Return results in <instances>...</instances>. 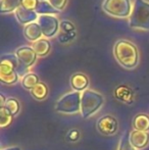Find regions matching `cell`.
<instances>
[{
    "label": "cell",
    "instance_id": "cell-1",
    "mask_svg": "<svg viewBox=\"0 0 149 150\" xmlns=\"http://www.w3.org/2000/svg\"><path fill=\"white\" fill-rule=\"evenodd\" d=\"M113 55L117 62L128 69H135L139 63V51L133 42L126 39L117 41L113 46Z\"/></svg>",
    "mask_w": 149,
    "mask_h": 150
},
{
    "label": "cell",
    "instance_id": "cell-2",
    "mask_svg": "<svg viewBox=\"0 0 149 150\" xmlns=\"http://www.w3.org/2000/svg\"><path fill=\"white\" fill-rule=\"evenodd\" d=\"M104 96L98 91L87 89L82 92L81 117L84 120L92 117L104 105Z\"/></svg>",
    "mask_w": 149,
    "mask_h": 150
},
{
    "label": "cell",
    "instance_id": "cell-3",
    "mask_svg": "<svg viewBox=\"0 0 149 150\" xmlns=\"http://www.w3.org/2000/svg\"><path fill=\"white\" fill-rule=\"evenodd\" d=\"M129 26L135 31H149L148 0H134L133 10L129 18Z\"/></svg>",
    "mask_w": 149,
    "mask_h": 150
},
{
    "label": "cell",
    "instance_id": "cell-4",
    "mask_svg": "<svg viewBox=\"0 0 149 150\" xmlns=\"http://www.w3.org/2000/svg\"><path fill=\"white\" fill-rule=\"evenodd\" d=\"M81 100L82 93L77 91H71L64 94L57 101L55 102L56 112L61 115H76L81 112Z\"/></svg>",
    "mask_w": 149,
    "mask_h": 150
},
{
    "label": "cell",
    "instance_id": "cell-5",
    "mask_svg": "<svg viewBox=\"0 0 149 150\" xmlns=\"http://www.w3.org/2000/svg\"><path fill=\"white\" fill-rule=\"evenodd\" d=\"M133 5L134 2L132 0H104L102 9L113 18H127L131 16Z\"/></svg>",
    "mask_w": 149,
    "mask_h": 150
},
{
    "label": "cell",
    "instance_id": "cell-6",
    "mask_svg": "<svg viewBox=\"0 0 149 150\" xmlns=\"http://www.w3.org/2000/svg\"><path fill=\"white\" fill-rule=\"evenodd\" d=\"M37 23L41 27L46 39H51L59 33L60 21L54 13H40Z\"/></svg>",
    "mask_w": 149,
    "mask_h": 150
},
{
    "label": "cell",
    "instance_id": "cell-7",
    "mask_svg": "<svg viewBox=\"0 0 149 150\" xmlns=\"http://www.w3.org/2000/svg\"><path fill=\"white\" fill-rule=\"evenodd\" d=\"M16 55L20 61V67L18 69V73L20 76H23L22 71L26 73V71L31 69L36 63L38 58L37 53L32 48V46H20L16 49Z\"/></svg>",
    "mask_w": 149,
    "mask_h": 150
},
{
    "label": "cell",
    "instance_id": "cell-8",
    "mask_svg": "<svg viewBox=\"0 0 149 150\" xmlns=\"http://www.w3.org/2000/svg\"><path fill=\"white\" fill-rule=\"evenodd\" d=\"M117 129H119L117 120L110 115H103L97 122V130L102 135H106V136L114 135L117 132Z\"/></svg>",
    "mask_w": 149,
    "mask_h": 150
},
{
    "label": "cell",
    "instance_id": "cell-9",
    "mask_svg": "<svg viewBox=\"0 0 149 150\" xmlns=\"http://www.w3.org/2000/svg\"><path fill=\"white\" fill-rule=\"evenodd\" d=\"M20 67V61L16 53L3 54L0 61V75H8L13 71H18Z\"/></svg>",
    "mask_w": 149,
    "mask_h": 150
},
{
    "label": "cell",
    "instance_id": "cell-10",
    "mask_svg": "<svg viewBox=\"0 0 149 150\" xmlns=\"http://www.w3.org/2000/svg\"><path fill=\"white\" fill-rule=\"evenodd\" d=\"M76 27L71 21L64 20L60 22V29L58 33V41L60 43H68L76 38Z\"/></svg>",
    "mask_w": 149,
    "mask_h": 150
},
{
    "label": "cell",
    "instance_id": "cell-11",
    "mask_svg": "<svg viewBox=\"0 0 149 150\" xmlns=\"http://www.w3.org/2000/svg\"><path fill=\"white\" fill-rule=\"evenodd\" d=\"M130 143L136 150L144 149L149 144V133L133 130L130 133Z\"/></svg>",
    "mask_w": 149,
    "mask_h": 150
},
{
    "label": "cell",
    "instance_id": "cell-12",
    "mask_svg": "<svg viewBox=\"0 0 149 150\" xmlns=\"http://www.w3.org/2000/svg\"><path fill=\"white\" fill-rule=\"evenodd\" d=\"M14 16H16V21L24 26L30 25L32 23H36L38 21V18H39V13L36 10H29L22 7V6L18 8V10L14 12Z\"/></svg>",
    "mask_w": 149,
    "mask_h": 150
},
{
    "label": "cell",
    "instance_id": "cell-13",
    "mask_svg": "<svg viewBox=\"0 0 149 150\" xmlns=\"http://www.w3.org/2000/svg\"><path fill=\"white\" fill-rule=\"evenodd\" d=\"M24 36L28 41L32 42V43H35V42L43 39L44 37L41 27L37 22L24 27Z\"/></svg>",
    "mask_w": 149,
    "mask_h": 150
},
{
    "label": "cell",
    "instance_id": "cell-14",
    "mask_svg": "<svg viewBox=\"0 0 149 150\" xmlns=\"http://www.w3.org/2000/svg\"><path fill=\"white\" fill-rule=\"evenodd\" d=\"M114 97L117 100L127 104H131L134 101V93L131 88L127 85H119L114 89Z\"/></svg>",
    "mask_w": 149,
    "mask_h": 150
},
{
    "label": "cell",
    "instance_id": "cell-15",
    "mask_svg": "<svg viewBox=\"0 0 149 150\" xmlns=\"http://www.w3.org/2000/svg\"><path fill=\"white\" fill-rule=\"evenodd\" d=\"M71 86L73 88V91L77 92H84L88 89L89 86V79L85 74L77 73L72 76L71 78Z\"/></svg>",
    "mask_w": 149,
    "mask_h": 150
},
{
    "label": "cell",
    "instance_id": "cell-16",
    "mask_svg": "<svg viewBox=\"0 0 149 150\" xmlns=\"http://www.w3.org/2000/svg\"><path fill=\"white\" fill-rule=\"evenodd\" d=\"M22 6V0H1L0 1V12L2 14L16 12Z\"/></svg>",
    "mask_w": 149,
    "mask_h": 150
},
{
    "label": "cell",
    "instance_id": "cell-17",
    "mask_svg": "<svg viewBox=\"0 0 149 150\" xmlns=\"http://www.w3.org/2000/svg\"><path fill=\"white\" fill-rule=\"evenodd\" d=\"M32 48L35 50V52L37 53L38 56L43 57V56H46L50 52L51 44H50V42L47 39H41L39 41L33 43Z\"/></svg>",
    "mask_w": 149,
    "mask_h": 150
},
{
    "label": "cell",
    "instance_id": "cell-18",
    "mask_svg": "<svg viewBox=\"0 0 149 150\" xmlns=\"http://www.w3.org/2000/svg\"><path fill=\"white\" fill-rule=\"evenodd\" d=\"M134 130L144 131L148 132L149 131V115L145 113H139L134 117L133 120Z\"/></svg>",
    "mask_w": 149,
    "mask_h": 150
},
{
    "label": "cell",
    "instance_id": "cell-19",
    "mask_svg": "<svg viewBox=\"0 0 149 150\" xmlns=\"http://www.w3.org/2000/svg\"><path fill=\"white\" fill-rule=\"evenodd\" d=\"M31 95L34 97L36 100H44L48 96V87L45 83L40 82L38 83L32 90L30 91Z\"/></svg>",
    "mask_w": 149,
    "mask_h": 150
},
{
    "label": "cell",
    "instance_id": "cell-20",
    "mask_svg": "<svg viewBox=\"0 0 149 150\" xmlns=\"http://www.w3.org/2000/svg\"><path fill=\"white\" fill-rule=\"evenodd\" d=\"M38 83H40L39 77L35 73H28L22 77V86L27 90H32Z\"/></svg>",
    "mask_w": 149,
    "mask_h": 150
},
{
    "label": "cell",
    "instance_id": "cell-21",
    "mask_svg": "<svg viewBox=\"0 0 149 150\" xmlns=\"http://www.w3.org/2000/svg\"><path fill=\"white\" fill-rule=\"evenodd\" d=\"M12 122H13V115L5 107H0V127L1 128L9 127Z\"/></svg>",
    "mask_w": 149,
    "mask_h": 150
},
{
    "label": "cell",
    "instance_id": "cell-22",
    "mask_svg": "<svg viewBox=\"0 0 149 150\" xmlns=\"http://www.w3.org/2000/svg\"><path fill=\"white\" fill-rule=\"evenodd\" d=\"M4 107H5L13 117L18 115L20 110V104L18 99H16V98H7Z\"/></svg>",
    "mask_w": 149,
    "mask_h": 150
},
{
    "label": "cell",
    "instance_id": "cell-23",
    "mask_svg": "<svg viewBox=\"0 0 149 150\" xmlns=\"http://www.w3.org/2000/svg\"><path fill=\"white\" fill-rule=\"evenodd\" d=\"M20 80V75L18 71H13L8 75H0V81L4 85H13Z\"/></svg>",
    "mask_w": 149,
    "mask_h": 150
},
{
    "label": "cell",
    "instance_id": "cell-24",
    "mask_svg": "<svg viewBox=\"0 0 149 150\" xmlns=\"http://www.w3.org/2000/svg\"><path fill=\"white\" fill-rule=\"evenodd\" d=\"M117 150H136L130 143V133H126L124 136H121Z\"/></svg>",
    "mask_w": 149,
    "mask_h": 150
},
{
    "label": "cell",
    "instance_id": "cell-25",
    "mask_svg": "<svg viewBox=\"0 0 149 150\" xmlns=\"http://www.w3.org/2000/svg\"><path fill=\"white\" fill-rule=\"evenodd\" d=\"M47 2L53 9L57 10V11H61L66 8L68 0H48Z\"/></svg>",
    "mask_w": 149,
    "mask_h": 150
},
{
    "label": "cell",
    "instance_id": "cell-26",
    "mask_svg": "<svg viewBox=\"0 0 149 150\" xmlns=\"http://www.w3.org/2000/svg\"><path fill=\"white\" fill-rule=\"evenodd\" d=\"M39 3V0H22V7L29 10H36Z\"/></svg>",
    "mask_w": 149,
    "mask_h": 150
},
{
    "label": "cell",
    "instance_id": "cell-27",
    "mask_svg": "<svg viewBox=\"0 0 149 150\" xmlns=\"http://www.w3.org/2000/svg\"><path fill=\"white\" fill-rule=\"evenodd\" d=\"M80 136H81V134H80L79 130L73 129V130L68 132V134H66V139H68L70 142H76V141H78L80 139Z\"/></svg>",
    "mask_w": 149,
    "mask_h": 150
},
{
    "label": "cell",
    "instance_id": "cell-28",
    "mask_svg": "<svg viewBox=\"0 0 149 150\" xmlns=\"http://www.w3.org/2000/svg\"><path fill=\"white\" fill-rule=\"evenodd\" d=\"M6 100H7V99L5 98V96H4L3 94H0V107H4Z\"/></svg>",
    "mask_w": 149,
    "mask_h": 150
},
{
    "label": "cell",
    "instance_id": "cell-29",
    "mask_svg": "<svg viewBox=\"0 0 149 150\" xmlns=\"http://www.w3.org/2000/svg\"><path fill=\"white\" fill-rule=\"evenodd\" d=\"M2 150H22L20 147L18 146H13V147H8V148H5V149H2Z\"/></svg>",
    "mask_w": 149,
    "mask_h": 150
},
{
    "label": "cell",
    "instance_id": "cell-30",
    "mask_svg": "<svg viewBox=\"0 0 149 150\" xmlns=\"http://www.w3.org/2000/svg\"><path fill=\"white\" fill-rule=\"evenodd\" d=\"M45 1H48V0H39V2H45Z\"/></svg>",
    "mask_w": 149,
    "mask_h": 150
}]
</instances>
